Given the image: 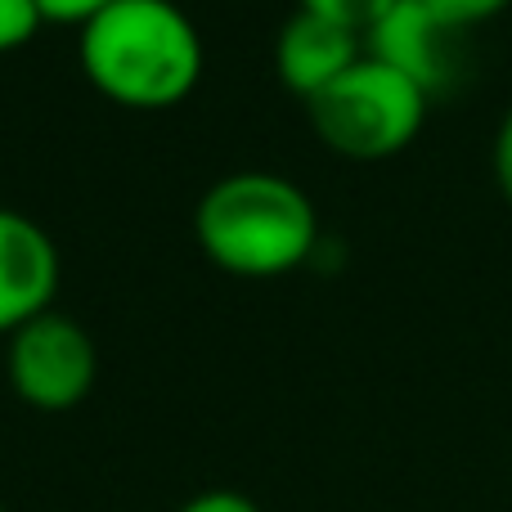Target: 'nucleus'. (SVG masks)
<instances>
[{
  "label": "nucleus",
  "instance_id": "1",
  "mask_svg": "<svg viewBox=\"0 0 512 512\" xmlns=\"http://www.w3.org/2000/svg\"><path fill=\"white\" fill-rule=\"evenodd\" d=\"M77 59L104 99L131 113L185 104L207 68L203 36L176 0H113L77 27Z\"/></svg>",
  "mask_w": 512,
  "mask_h": 512
},
{
  "label": "nucleus",
  "instance_id": "2",
  "mask_svg": "<svg viewBox=\"0 0 512 512\" xmlns=\"http://www.w3.org/2000/svg\"><path fill=\"white\" fill-rule=\"evenodd\" d=\"M194 239L234 279H279L319 252V212L288 176L234 171L198 198Z\"/></svg>",
  "mask_w": 512,
  "mask_h": 512
},
{
  "label": "nucleus",
  "instance_id": "3",
  "mask_svg": "<svg viewBox=\"0 0 512 512\" xmlns=\"http://www.w3.org/2000/svg\"><path fill=\"white\" fill-rule=\"evenodd\" d=\"M427 99L432 95L418 81L360 54L333 86L310 99L306 113L315 135L333 153L355 162H378L396 158L418 140L427 122Z\"/></svg>",
  "mask_w": 512,
  "mask_h": 512
},
{
  "label": "nucleus",
  "instance_id": "4",
  "mask_svg": "<svg viewBox=\"0 0 512 512\" xmlns=\"http://www.w3.org/2000/svg\"><path fill=\"white\" fill-rule=\"evenodd\" d=\"M5 373L23 405L41 409V414H63L95 391L99 351L77 319L45 310L9 337Z\"/></svg>",
  "mask_w": 512,
  "mask_h": 512
},
{
  "label": "nucleus",
  "instance_id": "5",
  "mask_svg": "<svg viewBox=\"0 0 512 512\" xmlns=\"http://www.w3.org/2000/svg\"><path fill=\"white\" fill-rule=\"evenodd\" d=\"M59 248L32 216L0 207V337L54 306L59 292Z\"/></svg>",
  "mask_w": 512,
  "mask_h": 512
},
{
  "label": "nucleus",
  "instance_id": "6",
  "mask_svg": "<svg viewBox=\"0 0 512 512\" xmlns=\"http://www.w3.org/2000/svg\"><path fill=\"white\" fill-rule=\"evenodd\" d=\"M454 36L459 32H450L423 0H396L369 27L364 41H369V59L387 63L400 77L418 81L427 95H436L454 72V50H450Z\"/></svg>",
  "mask_w": 512,
  "mask_h": 512
},
{
  "label": "nucleus",
  "instance_id": "7",
  "mask_svg": "<svg viewBox=\"0 0 512 512\" xmlns=\"http://www.w3.org/2000/svg\"><path fill=\"white\" fill-rule=\"evenodd\" d=\"M360 54L364 50H360V36L355 32H342V27L297 9V14L283 23L279 41H274V72H279V81L292 95H301L310 104V99L333 86Z\"/></svg>",
  "mask_w": 512,
  "mask_h": 512
},
{
  "label": "nucleus",
  "instance_id": "8",
  "mask_svg": "<svg viewBox=\"0 0 512 512\" xmlns=\"http://www.w3.org/2000/svg\"><path fill=\"white\" fill-rule=\"evenodd\" d=\"M396 0H297L301 14H315L324 23L342 27V32H355V36H369V27L378 23Z\"/></svg>",
  "mask_w": 512,
  "mask_h": 512
},
{
  "label": "nucleus",
  "instance_id": "9",
  "mask_svg": "<svg viewBox=\"0 0 512 512\" xmlns=\"http://www.w3.org/2000/svg\"><path fill=\"white\" fill-rule=\"evenodd\" d=\"M45 27L36 0H0V54H14Z\"/></svg>",
  "mask_w": 512,
  "mask_h": 512
},
{
  "label": "nucleus",
  "instance_id": "10",
  "mask_svg": "<svg viewBox=\"0 0 512 512\" xmlns=\"http://www.w3.org/2000/svg\"><path fill=\"white\" fill-rule=\"evenodd\" d=\"M450 32H468L477 23H490L495 14H504L512 0H423Z\"/></svg>",
  "mask_w": 512,
  "mask_h": 512
},
{
  "label": "nucleus",
  "instance_id": "11",
  "mask_svg": "<svg viewBox=\"0 0 512 512\" xmlns=\"http://www.w3.org/2000/svg\"><path fill=\"white\" fill-rule=\"evenodd\" d=\"M104 5H113V0H36V9H41L45 23H63V27L90 23Z\"/></svg>",
  "mask_w": 512,
  "mask_h": 512
},
{
  "label": "nucleus",
  "instance_id": "12",
  "mask_svg": "<svg viewBox=\"0 0 512 512\" xmlns=\"http://www.w3.org/2000/svg\"><path fill=\"white\" fill-rule=\"evenodd\" d=\"M176 512H261V508H256V499H248L243 490H203V495H194Z\"/></svg>",
  "mask_w": 512,
  "mask_h": 512
},
{
  "label": "nucleus",
  "instance_id": "13",
  "mask_svg": "<svg viewBox=\"0 0 512 512\" xmlns=\"http://www.w3.org/2000/svg\"><path fill=\"white\" fill-rule=\"evenodd\" d=\"M495 185H499V194H504V203L512 207V108L495 131Z\"/></svg>",
  "mask_w": 512,
  "mask_h": 512
},
{
  "label": "nucleus",
  "instance_id": "14",
  "mask_svg": "<svg viewBox=\"0 0 512 512\" xmlns=\"http://www.w3.org/2000/svg\"><path fill=\"white\" fill-rule=\"evenodd\" d=\"M0 512H5V504H0Z\"/></svg>",
  "mask_w": 512,
  "mask_h": 512
}]
</instances>
